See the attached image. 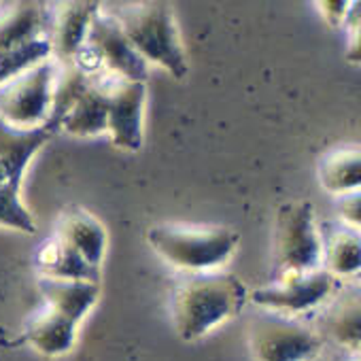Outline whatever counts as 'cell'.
<instances>
[{
  "mask_svg": "<svg viewBox=\"0 0 361 361\" xmlns=\"http://www.w3.org/2000/svg\"><path fill=\"white\" fill-rule=\"evenodd\" d=\"M314 361H325V359H321V357H319V359H314Z\"/></svg>",
  "mask_w": 361,
  "mask_h": 361,
  "instance_id": "obj_26",
  "label": "cell"
},
{
  "mask_svg": "<svg viewBox=\"0 0 361 361\" xmlns=\"http://www.w3.org/2000/svg\"><path fill=\"white\" fill-rule=\"evenodd\" d=\"M249 350L255 361H314L323 338L291 317L264 312L249 325Z\"/></svg>",
  "mask_w": 361,
  "mask_h": 361,
  "instance_id": "obj_5",
  "label": "cell"
},
{
  "mask_svg": "<svg viewBox=\"0 0 361 361\" xmlns=\"http://www.w3.org/2000/svg\"><path fill=\"white\" fill-rule=\"evenodd\" d=\"M20 188L22 183H13V180L0 185V226L20 230L24 234H35L37 224L20 200Z\"/></svg>",
  "mask_w": 361,
  "mask_h": 361,
  "instance_id": "obj_23",
  "label": "cell"
},
{
  "mask_svg": "<svg viewBox=\"0 0 361 361\" xmlns=\"http://www.w3.org/2000/svg\"><path fill=\"white\" fill-rule=\"evenodd\" d=\"M321 259L331 276H353L361 268V245L357 230L338 228L331 230L321 243Z\"/></svg>",
  "mask_w": 361,
  "mask_h": 361,
  "instance_id": "obj_21",
  "label": "cell"
},
{
  "mask_svg": "<svg viewBox=\"0 0 361 361\" xmlns=\"http://www.w3.org/2000/svg\"><path fill=\"white\" fill-rule=\"evenodd\" d=\"M319 180L325 192L338 196L359 190L361 157L359 149H336L319 161Z\"/></svg>",
  "mask_w": 361,
  "mask_h": 361,
  "instance_id": "obj_19",
  "label": "cell"
},
{
  "mask_svg": "<svg viewBox=\"0 0 361 361\" xmlns=\"http://www.w3.org/2000/svg\"><path fill=\"white\" fill-rule=\"evenodd\" d=\"M319 7V13L325 18V22L334 28V26H340L342 20L346 18L348 9H350V3H340V0H329V3H317Z\"/></svg>",
  "mask_w": 361,
  "mask_h": 361,
  "instance_id": "obj_25",
  "label": "cell"
},
{
  "mask_svg": "<svg viewBox=\"0 0 361 361\" xmlns=\"http://www.w3.org/2000/svg\"><path fill=\"white\" fill-rule=\"evenodd\" d=\"M153 251L170 266L192 274L211 272L226 264L240 236L230 228L155 226L147 234Z\"/></svg>",
  "mask_w": 361,
  "mask_h": 361,
  "instance_id": "obj_3",
  "label": "cell"
},
{
  "mask_svg": "<svg viewBox=\"0 0 361 361\" xmlns=\"http://www.w3.org/2000/svg\"><path fill=\"white\" fill-rule=\"evenodd\" d=\"M26 338L37 353L45 357H60L75 346L77 323L51 308H45L30 319Z\"/></svg>",
  "mask_w": 361,
  "mask_h": 361,
  "instance_id": "obj_14",
  "label": "cell"
},
{
  "mask_svg": "<svg viewBox=\"0 0 361 361\" xmlns=\"http://www.w3.org/2000/svg\"><path fill=\"white\" fill-rule=\"evenodd\" d=\"M338 293V279L327 270L317 268L304 274H285L279 276L274 285L253 289L249 300L264 308L266 312H276L283 317H295L325 304L331 295Z\"/></svg>",
  "mask_w": 361,
  "mask_h": 361,
  "instance_id": "obj_7",
  "label": "cell"
},
{
  "mask_svg": "<svg viewBox=\"0 0 361 361\" xmlns=\"http://www.w3.org/2000/svg\"><path fill=\"white\" fill-rule=\"evenodd\" d=\"M321 234L310 202H287L276 213L274 262L279 276L304 274L319 268Z\"/></svg>",
  "mask_w": 361,
  "mask_h": 361,
  "instance_id": "obj_4",
  "label": "cell"
},
{
  "mask_svg": "<svg viewBox=\"0 0 361 361\" xmlns=\"http://www.w3.org/2000/svg\"><path fill=\"white\" fill-rule=\"evenodd\" d=\"M49 56H51V41L45 37H39L35 41L3 51L0 54V85L9 79L24 75L37 64L49 60Z\"/></svg>",
  "mask_w": 361,
  "mask_h": 361,
  "instance_id": "obj_22",
  "label": "cell"
},
{
  "mask_svg": "<svg viewBox=\"0 0 361 361\" xmlns=\"http://www.w3.org/2000/svg\"><path fill=\"white\" fill-rule=\"evenodd\" d=\"M336 209L340 219L353 230H359V192H350L336 198Z\"/></svg>",
  "mask_w": 361,
  "mask_h": 361,
  "instance_id": "obj_24",
  "label": "cell"
},
{
  "mask_svg": "<svg viewBox=\"0 0 361 361\" xmlns=\"http://www.w3.org/2000/svg\"><path fill=\"white\" fill-rule=\"evenodd\" d=\"M249 300L245 283L226 272L188 276L172 293V321L180 340L194 342L236 317Z\"/></svg>",
  "mask_w": 361,
  "mask_h": 361,
  "instance_id": "obj_1",
  "label": "cell"
},
{
  "mask_svg": "<svg viewBox=\"0 0 361 361\" xmlns=\"http://www.w3.org/2000/svg\"><path fill=\"white\" fill-rule=\"evenodd\" d=\"M45 9L39 3H16L0 9V54L43 37Z\"/></svg>",
  "mask_w": 361,
  "mask_h": 361,
  "instance_id": "obj_17",
  "label": "cell"
},
{
  "mask_svg": "<svg viewBox=\"0 0 361 361\" xmlns=\"http://www.w3.org/2000/svg\"><path fill=\"white\" fill-rule=\"evenodd\" d=\"M109 94V132L113 142L126 151L142 147V106L147 87L142 81L113 79L106 81Z\"/></svg>",
  "mask_w": 361,
  "mask_h": 361,
  "instance_id": "obj_8",
  "label": "cell"
},
{
  "mask_svg": "<svg viewBox=\"0 0 361 361\" xmlns=\"http://www.w3.org/2000/svg\"><path fill=\"white\" fill-rule=\"evenodd\" d=\"M323 331L342 348L359 350V289L336 293L321 319Z\"/></svg>",
  "mask_w": 361,
  "mask_h": 361,
  "instance_id": "obj_18",
  "label": "cell"
},
{
  "mask_svg": "<svg viewBox=\"0 0 361 361\" xmlns=\"http://www.w3.org/2000/svg\"><path fill=\"white\" fill-rule=\"evenodd\" d=\"M100 11L98 3H64L56 11L54 20V35H51V54L60 62H73L85 41L87 30L94 20V16Z\"/></svg>",
  "mask_w": 361,
  "mask_h": 361,
  "instance_id": "obj_10",
  "label": "cell"
},
{
  "mask_svg": "<svg viewBox=\"0 0 361 361\" xmlns=\"http://www.w3.org/2000/svg\"><path fill=\"white\" fill-rule=\"evenodd\" d=\"M128 37L130 45L145 62L159 64L174 79L188 75V60L174 24L170 5L166 3H134L117 5L109 13Z\"/></svg>",
  "mask_w": 361,
  "mask_h": 361,
  "instance_id": "obj_2",
  "label": "cell"
},
{
  "mask_svg": "<svg viewBox=\"0 0 361 361\" xmlns=\"http://www.w3.org/2000/svg\"><path fill=\"white\" fill-rule=\"evenodd\" d=\"M54 136V130L47 126L35 130L11 128L0 119V166L9 174V180L22 183V176L35 153Z\"/></svg>",
  "mask_w": 361,
  "mask_h": 361,
  "instance_id": "obj_12",
  "label": "cell"
},
{
  "mask_svg": "<svg viewBox=\"0 0 361 361\" xmlns=\"http://www.w3.org/2000/svg\"><path fill=\"white\" fill-rule=\"evenodd\" d=\"M60 130L73 136H96L109 132V94L106 83H94L85 87L71 113L64 117Z\"/></svg>",
  "mask_w": 361,
  "mask_h": 361,
  "instance_id": "obj_15",
  "label": "cell"
},
{
  "mask_svg": "<svg viewBox=\"0 0 361 361\" xmlns=\"http://www.w3.org/2000/svg\"><path fill=\"white\" fill-rule=\"evenodd\" d=\"M39 270L43 272V279H56V281H100V268L90 266L75 249L64 245L62 240L54 238L45 243L37 255Z\"/></svg>",
  "mask_w": 361,
  "mask_h": 361,
  "instance_id": "obj_16",
  "label": "cell"
},
{
  "mask_svg": "<svg viewBox=\"0 0 361 361\" xmlns=\"http://www.w3.org/2000/svg\"><path fill=\"white\" fill-rule=\"evenodd\" d=\"M90 81L92 79L87 77V73H83L75 62H58V73H56L54 92H51V111L45 123L49 130L54 132L60 130L64 117L71 113L79 96L90 85Z\"/></svg>",
  "mask_w": 361,
  "mask_h": 361,
  "instance_id": "obj_20",
  "label": "cell"
},
{
  "mask_svg": "<svg viewBox=\"0 0 361 361\" xmlns=\"http://www.w3.org/2000/svg\"><path fill=\"white\" fill-rule=\"evenodd\" d=\"M58 62L45 60L24 75L0 85V119L11 128H43L51 111V92Z\"/></svg>",
  "mask_w": 361,
  "mask_h": 361,
  "instance_id": "obj_6",
  "label": "cell"
},
{
  "mask_svg": "<svg viewBox=\"0 0 361 361\" xmlns=\"http://www.w3.org/2000/svg\"><path fill=\"white\" fill-rule=\"evenodd\" d=\"M87 43L96 51V56L109 64L111 71L121 75V79L145 83L147 62L136 54L121 26L109 13L98 11L94 16L87 30Z\"/></svg>",
  "mask_w": 361,
  "mask_h": 361,
  "instance_id": "obj_9",
  "label": "cell"
},
{
  "mask_svg": "<svg viewBox=\"0 0 361 361\" xmlns=\"http://www.w3.org/2000/svg\"><path fill=\"white\" fill-rule=\"evenodd\" d=\"M355 361H357V359H355Z\"/></svg>",
  "mask_w": 361,
  "mask_h": 361,
  "instance_id": "obj_27",
  "label": "cell"
},
{
  "mask_svg": "<svg viewBox=\"0 0 361 361\" xmlns=\"http://www.w3.org/2000/svg\"><path fill=\"white\" fill-rule=\"evenodd\" d=\"M39 289L47 302V308L68 317L77 325L92 310V306L100 295V283H90V281L41 279Z\"/></svg>",
  "mask_w": 361,
  "mask_h": 361,
  "instance_id": "obj_13",
  "label": "cell"
},
{
  "mask_svg": "<svg viewBox=\"0 0 361 361\" xmlns=\"http://www.w3.org/2000/svg\"><path fill=\"white\" fill-rule=\"evenodd\" d=\"M58 240L75 249L90 266L100 268L106 249V232L102 224L79 207L62 211L58 226Z\"/></svg>",
  "mask_w": 361,
  "mask_h": 361,
  "instance_id": "obj_11",
  "label": "cell"
}]
</instances>
